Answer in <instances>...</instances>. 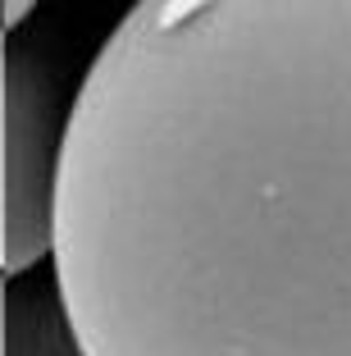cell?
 <instances>
[{
    "label": "cell",
    "instance_id": "cell-1",
    "mask_svg": "<svg viewBox=\"0 0 351 356\" xmlns=\"http://www.w3.org/2000/svg\"><path fill=\"white\" fill-rule=\"evenodd\" d=\"M51 265L83 356H351V0H133Z\"/></svg>",
    "mask_w": 351,
    "mask_h": 356
},
{
    "label": "cell",
    "instance_id": "cell-2",
    "mask_svg": "<svg viewBox=\"0 0 351 356\" xmlns=\"http://www.w3.org/2000/svg\"><path fill=\"white\" fill-rule=\"evenodd\" d=\"M69 105L60 96V69L37 46L5 51V274L51 261L55 183L64 160Z\"/></svg>",
    "mask_w": 351,
    "mask_h": 356
},
{
    "label": "cell",
    "instance_id": "cell-3",
    "mask_svg": "<svg viewBox=\"0 0 351 356\" xmlns=\"http://www.w3.org/2000/svg\"><path fill=\"white\" fill-rule=\"evenodd\" d=\"M32 10H37V0H5V28L19 32L32 19Z\"/></svg>",
    "mask_w": 351,
    "mask_h": 356
}]
</instances>
